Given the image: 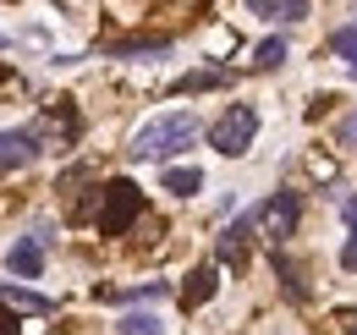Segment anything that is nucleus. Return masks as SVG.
Returning a JSON list of instances; mask_svg holds the SVG:
<instances>
[{
    "instance_id": "obj_1",
    "label": "nucleus",
    "mask_w": 357,
    "mask_h": 335,
    "mask_svg": "<svg viewBox=\"0 0 357 335\" xmlns=\"http://www.w3.org/2000/svg\"><path fill=\"white\" fill-rule=\"evenodd\" d=\"M192 137H198V116H192V110L154 116V121L137 126V137H132V160H171V154H181Z\"/></svg>"
},
{
    "instance_id": "obj_2",
    "label": "nucleus",
    "mask_w": 357,
    "mask_h": 335,
    "mask_svg": "<svg viewBox=\"0 0 357 335\" xmlns=\"http://www.w3.org/2000/svg\"><path fill=\"white\" fill-rule=\"evenodd\" d=\"M137 214H143V187L127 181V176H116L99 193V237H127Z\"/></svg>"
},
{
    "instance_id": "obj_3",
    "label": "nucleus",
    "mask_w": 357,
    "mask_h": 335,
    "mask_svg": "<svg viewBox=\"0 0 357 335\" xmlns=\"http://www.w3.org/2000/svg\"><path fill=\"white\" fill-rule=\"evenodd\" d=\"M253 137H259V110H253V105H231L220 121L209 126V149H220L225 160L248 154V149H253Z\"/></svg>"
},
{
    "instance_id": "obj_4",
    "label": "nucleus",
    "mask_w": 357,
    "mask_h": 335,
    "mask_svg": "<svg viewBox=\"0 0 357 335\" xmlns=\"http://www.w3.org/2000/svg\"><path fill=\"white\" fill-rule=\"evenodd\" d=\"M297 193H275V198H264L259 209H248V220H253V237L259 242H269V248H280L291 231H297Z\"/></svg>"
},
{
    "instance_id": "obj_5",
    "label": "nucleus",
    "mask_w": 357,
    "mask_h": 335,
    "mask_svg": "<svg viewBox=\"0 0 357 335\" xmlns=\"http://www.w3.org/2000/svg\"><path fill=\"white\" fill-rule=\"evenodd\" d=\"M45 154L39 132H0V170H22Z\"/></svg>"
},
{
    "instance_id": "obj_6",
    "label": "nucleus",
    "mask_w": 357,
    "mask_h": 335,
    "mask_svg": "<svg viewBox=\"0 0 357 335\" xmlns=\"http://www.w3.org/2000/svg\"><path fill=\"white\" fill-rule=\"evenodd\" d=\"M6 269H11V275H22V281H39V275H45V242H39V237L11 242V253H6Z\"/></svg>"
},
{
    "instance_id": "obj_7",
    "label": "nucleus",
    "mask_w": 357,
    "mask_h": 335,
    "mask_svg": "<svg viewBox=\"0 0 357 335\" xmlns=\"http://www.w3.org/2000/svg\"><path fill=\"white\" fill-rule=\"evenodd\" d=\"M248 237H253V220H248V214L231 220L220 231V264H236V269H242V264H248Z\"/></svg>"
},
{
    "instance_id": "obj_8",
    "label": "nucleus",
    "mask_w": 357,
    "mask_h": 335,
    "mask_svg": "<svg viewBox=\"0 0 357 335\" xmlns=\"http://www.w3.org/2000/svg\"><path fill=\"white\" fill-rule=\"evenodd\" d=\"M215 286H220V269H215V264H198V269L187 275V286H181V308H204V302L215 297Z\"/></svg>"
},
{
    "instance_id": "obj_9",
    "label": "nucleus",
    "mask_w": 357,
    "mask_h": 335,
    "mask_svg": "<svg viewBox=\"0 0 357 335\" xmlns=\"http://www.w3.org/2000/svg\"><path fill=\"white\" fill-rule=\"evenodd\" d=\"M160 187L176 193V198H192V193H204V170L198 165H171L165 176H160Z\"/></svg>"
},
{
    "instance_id": "obj_10",
    "label": "nucleus",
    "mask_w": 357,
    "mask_h": 335,
    "mask_svg": "<svg viewBox=\"0 0 357 335\" xmlns=\"http://www.w3.org/2000/svg\"><path fill=\"white\" fill-rule=\"evenodd\" d=\"M225 83H231V72H225V66H204V72L176 77V94H209V88H225Z\"/></svg>"
},
{
    "instance_id": "obj_11",
    "label": "nucleus",
    "mask_w": 357,
    "mask_h": 335,
    "mask_svg": "<svg viewBox=\"0 0 357 335\" xmlns=\"http://www.w3.org/2000/svg\"><path fill=\"white\" fill-rule=\"evenodd\" d=\"M341 220H347V248H341V269L357 275V193L341 198Z\"/></svg>"
},
{
    "instance_id": "obj_12",
    "label": "nucleus",
    "mask_w": 357,
    "mask_h": 335,
    "mask_svg": "<svg viewBox=\"0 0 357 335\" xmlns=\"http://www.w3.org/2000/svg\"><path fill=\"white\" fill-rule=\"evenodd\" d=\"M110 55L116 61H127V55H171V39H116Z\"/></svg>"
},
{
    "instance_id": "obj_13",
    "label": "nucleus",
    "mask_w": 357,
    "mask_h": 335,
    "mask_svg": "<svg viewBox=\"0 0 357 335\" xmlns=\"http://www.w3.org/2000/svg\"><path fill=\"white\" fill-rule=\"evenodd\" d=\"M0 302H11L17 313H50V308H55L50 297H39V292H22V286H6V292H0Z\"/></svg>"
},
{
    "instance_id": "obj_14",
    "label": "nucleus",
    "mask_w": 357,
    "mask_h": 335,
    "mask_svg": "<svg viewBox=\"0 0 357 335\" xmlns=\"http://www.w3.org/2000/svg\"><path fill=\"white\" fill-rule=\"evenodd\" d=\"M280 61H286V39H280V34H275V39H264L259 50H253V66H259V72H275Z\"/></svg>"
},
{
    "instance_id": "obj_15",
    "label": "nucleus",
    "mask_w": 357,
    "mask_h": 335,
    "mask_svg": "<svg viewBox=\"0 0 357 335\" xmlns=\"http://www.w3.org/2000/svg\"><path fill=\"white\" fill-rule=\"evenodd\" d=\"M121 335H165V319H160V313H127V319H121Z\"/></svg>"
},
{
    "instance_id": "obj_16",
    "label": "nucleus",
    "mask_w": 357,
    "mask_h": 335,
    "mask_svg": "<svg viewBox=\"0 0 357 335\" xmlns=\"http://www.w3.org/2000/svg\"><path fill=\"white\" fill-rule=\"evenodd\" d=\"M0 335H22V319L11 313V302H0Z\"/></svg>"
},
{
    "instance_id": "obj_17",
    "label": "nucleus",
    "mask_w": 357,
    "mask_h": 335,
    "mask_svg": "<svg viewBox=\"0 0 357 335\" xmlns=\"http://www.w3.org/2000/svg\"><path fill=\"white\" fill-rule=\"evenodd\" d=\"M280 11H286V17H291V22H297V17H303V11H308V0H280Z\"/></svg>"
},
{
    "instance_id": "obj_18",
    "label": "nucleus",
    "mask_w": 357,
    "mask_h": 335,
    "mask_svg": "<svg viewBox=\"0 0 357 335\" xmlns=\"http://www.w3.org/2000/svg\"><path fill=\"white\" fill-rule=\"evenodd\" d=\"M248 11H259V17H275L280 6H275V0H248Z\"/></svg>"
},
{
    "instance_id": "obj_19",
    "label": "nucleus",
    "mask_w": 357,
    "mask_h": 335,
    "mask_svg": "<svg viewBox=\"0 0 357 335\" xmlns=\"http://www.w3.org/2000/svg\"><path fill=\"white\" fill-rule=\"evenodd\" d=\"M341 143H357V121H347V126H341Z\"/></svg>"
},
{
    "instance_id": "obj_20",
    "label": "nucleus",
    "mask_w": 357,
    "mask_h": 335,
    "mask_svg": "<svg viewBox=\"0 0 357 335\" xmlns=\"http://www.w3.org/2000/svg\"><path fill=\"white\" fill-rule=\"evenodd\" d=\"M347 72H352V77H357V44H352V50H347Z\"/></svg>"
}]
</instances>
